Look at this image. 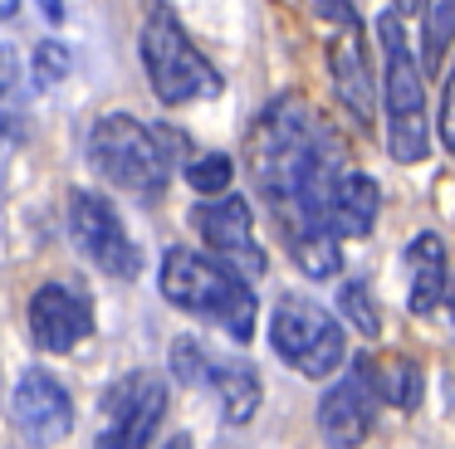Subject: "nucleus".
Listing matches in <instances>:
<instances>
[{
  "mask_svg": "<svg viewBox=\"0 0 455 449\" xmlns=\"http://www.w3.org/2000/svg\"><path fill=\"white\" fill-rule=\"evenodd\" d=\"M347 152L343 137L304 103V98H275L250 127L245 171L259 201L279 215V230H318L328 224V195L343 176Z\"/></svg>",
  "mask_w": 455,
  "mask_h": 449,
  "instance_id": "f257e3e1",
  "label": "nucleus"
},
{
  "mask_svg": "<svg viewBox=\"0 0 455 449\" xmlns=\"http://www.w3.org/2000/svg\"><path fill=\"white\" fill-rule=\"evenodd\" d=\"M162 298L172 308L191 312L201 322H216L226 337L250 342L259 322V298L250 293V279L235 273L226 259L216 254H196V249H167L162 259Z\"/></svg>",
  "mask_w": 455,
  "mask_h": 449,
  "instance_id": "f03ea898",
  "label": "nucleus"
},
{
  "mask_svg": "<svg viewBox=\"0 0 455 449\" xmlns=\"http://www.w3.org/2000/svg\"><path fill=\"white\" fill-rule=\"evenodd\" d=\"M181 156H187V142H181L177 127H142L128 113H108L89 127L93 171L118 191L138 195V201L162 195V185H167L172 166Z\"/></svg>",
  "mask_w": 455,
  "mask_h": 449,
  "instance_id": "7ed1b4c3",
  "label": "nucleus"
},
{
  "mask_svg": "<svg viewBox=\"0 0 455 449\" xmlns=\"http://www.w3.org/2000/svg\"><path fill=\"white\" fill-rule=\"evenodd\" d=\"M377 44H382V113H387V156L402 166L426 161L431 127H426V74L416 64L402 29V10L377 15Z\"/></svg>",
  "mask_w": 455,
  "mask_h": 449,
  "instance_id": "20e7f679",
  "label": "nucleus"
},
{
  "mask_svg": "<svg viewBox=\"0 0 455 449\" xmlns=\"http://www.w3.org/2000/svg\"><path fill=\"white\" fill-rule=\"evenodd\" d=\"M142 68H148L152 93L167 107L206 103V98L220 93V74L187 39L181 20L172 15V5H152L148 20H142Z\"/></svg>",
  "mask_w": 455,
  "mask_h": 449,
  "instance_id": "39448f33",
  "label": "nucleus"
},
{
  "mask_svg": "<svg viewBox=\"0 0 455 449\" xmlns=\"http://www.w3.org/2000/svg\"><path fill=\"white\" fill-rule=\"evenodd\" d=\"M269 347L289 371L308 381H328L347 357V332L323 303L304 293H284L269 312Z\"/></svg>",
  "mask_w": 455,
  "mask_h": 449,
  "instance_id": "423d86ee",
  "label": "nucleus"
},
{
  "mask_svg": "<svg viewBox=\"0 0 455 449\" xmlns=\"http://www.w3.org/2000/svg\"><path fill=\"white\" fill-rule=\"evenodd\" d=\"M69 234L79 244V254L108 279H138L142 254L132 244L128 224H123L118 205L99 191H74L69 195Z\"/></svg>",
  "mask_w": 455,
  "mask_h": 449,
  "instance_id": "0eeeda50",
  "label": "nucleus"
},
{
  "mask_svg": "<svg viewBox=\"0 0 455 449\" xmlns=\"http://www.w3.org/2000/svg\"><path fill=\"white\" fill-rule=\"evenodd\" d=\"M191 224H196L201 244H206L216 259H226L235 273L245 279H259L269 269L265 249L255 240V215H250V201L235 191L206 195V205H191Z\"/></svg>",
  "mask_w": 455,
  "mask_h": 449,
  "instance_id": "6e6552de",
  "label": "nucleus"
},
{
  "mask_svg": "<svg viewBox=\"0 0 455 449\" xmlns=\"http://www.w3.org/2000/svg\"><path fill=\"white\" fill-rule=\"evenodd\" d=\"M162 415H167V381L157 371H128L123 381H113L103 390V420H108V429L99 435V445L103 449L148 445L157 435Z\"/></svg>",
  "mask_w": 455,
  "mask_h": 449,
  "instance_id": "1a4fd4ad",
  "label": "nucleus"
},
{
  "mask_svg": "<svg viewBox=\"0 0 455 449\" xmlns=\"http://www.w3.org/2000/svg\"><path fill=\"white\" fill-rule=\"evenodd\" d=\"M30 337L50 357H69L93 337V298L74 283H40L30 293Z\"/></svg>",
  "mask_w": 455,
  "mask_h": 449,
  "instance_id": "9d476101",
  "label": "nucleus"
},
{
  "mask_svg": "<svg viewBox=\"0 0 455 449\" xmlns=\"http://www.w3.org/2000/svg\"><path fill=\"white\" fill-rule=\"evenodd\" d=\"M11 425L25 445H60L74 429V400L50 371H25L11 396Z\"/></svg>",
  "mask_w": 455,
  "mask_h": 449,
  "instance_id": "9b49d317",
  "label": "nucleus"
},
{
  "mask_svg": "<svg viewBox=\"0 0 455 449\" xmlns=\"http://www.w3.org/2000/svg\"><path fill=\"white\" fill-rule=\"evenodd\" d=\"M343 371V366H338ZM377 390H372V371H367V357H353V366L323 390L318 400V429H323L328 445L347 449L372 429V415H377Z\"/></svg>",
  "mask_w": 455,
  "mask_h": 449,
  "instance_id": "f8f14e48",
  "label": "nucleus"
},
{
  "mask_svg": "<svg viewBox=\"0 0 455 449\" xmlns=\"http://www.w3.org/2000/svg\"><path fill=\"white\" fill-rule=\"evenodd\" d=\"M328 74H333V93L338 103H343V113L353 117V127H372V68H367V44H363V29L353 25H338L333 44H328Z\"/></svg>",
  "mask_w": 455,
  "mask_h": 449,
  "instance_id": "ddd939ff",
  "label": "nucleus"
},
{
  "mask_svg": "<svg viewBox=\"0 0 455 449\" xmlns=\"http://www.w3.org/2000/svg\"><path fill=\"white\" fill-rule=\"evenodd\" d=\"M402 264H406V293H411L406 308H411V318H431L445 303V288H451V279H445V240L421 230L406 244Z\"/></svg>",
  "mask_w": 455,
  "mask_h": 449,
  "instance_id": "4468645a",
  "label": "nucleus"
},
{
  "mask_svg": "<svg viewBox=\"0 0 455 449\" xmlns=\"http://www.w3.org/2000/svg\"><path fill=\"white\" fill-rule=\"evenodd\" d=\"M377 210H382L377 181L367 171L343 166V176L333 181V195H328V230H333L338 240H363V234H372Z\"/></svg>",
  "mask_w": 455,
  "mask_h": 449,
  "instance_id": "2eb2a0df",
  "label": "nucleus"
},
{
  "mask_svg": "<svg viewBox=\"0 0 455 449\" xmlns=\"http://www.w3.org/2000/svg\"><path fill=\"white\" fill-rule=\"evenodd\" d=\"M206 386L216 390L220 420H226V425H250L255 410H259V396H265V390H259V371L250 366V361H216Z\"/></svg>",
  "mask_w": 455,
  "mask_h": 449,
  "instance_id": "dca6fc26",
  "label": "nucleus"
},
{
  "mask_svg": "<svg viewBox=\"0 0 455 449\" xmlns=\"http://www.w3.org/2000/svg\"><path fill=\"white\" fill-rule=\"evenodd\" d=\"M367 371H372V390L382 406L392 410H416L421 406L426 376L411 357H367Z\"/></svg>",
  "mask_w": 455,
  "mask_h": 449,
  "instance_id": "f3484780",
  "label": "nucleus"
},
{
  "mask_svg": "<svg viewBox=\"0 0 455 449\" xmlns=\"http://www.w3.org/2000/svg\"><path fill=\"white\" fill-rule=\"evenodd\" d=\"M421 5V74H441L455 44V0H416Z\"/></svg>",
  "mask_w": 455,
  "mask_h": 449,
  "instance_id": "a211bd4d",
  "label": "nucleus"
},
{
  "mask_svg": "<svg viewBox=\"0 0 455 449\" xmlns=\"http://www.w3.org/2000/svg\"><path fill=\"white\" fill-rule=\"evenodd\" d=\"M284 244H289V254H294L299 273H308L314 283L333 279V273L343 269V259H338V234L328 230V224H318V230H294V234H284Z\"/></svg>",
  "mask_w": 455,
  "mask_h": 449,
  "instance_id": "6ab92c4d",
  "label": "nucleus"
},
{
  "mask_svg": "<svg viewBox=\"0 0 455 449\" xmlns=\"http://www.w3.org/2000/svg\"><path fill=\"white\" fill-rule=\"evenodd\" d=\"M338 318L347 322V327L357 332V337H382V318H377V303L372 293H367V283H343V293H338Z\"/></svg>",
  "mask_w": 455,
  "mask_h": 449,
  "instance_id": "aec40b11",
  "label": "nucleus"
},
{
  "mask_svg": "<svg viewBox=\"0 0 455 449\" xmlns=\"http://www.w3.org/2000/svg\"><path fill=\"white\" fill-rule=\"evenodd\" d=\"M230 181H235V161L226 152H206L187 161V185L196 195H220V191H230Z\"/></svg>",
  "mask_w": 455,
  "mask_h": 449,
  "instance_id": "412c9836",
  "label": "nucleus"
},
{
  "mask_svg": "<svg viewBox=\"0 0 455 449\" xmlns=\"http://www.w3.org/2000/svg\"><path fill=\"white\" fill-rule=\"evenodd\" d=\"M211 366H216V357L206 351V342H196V337L172 342V376H177L181 386H206Z\"/></svg>",
  "mask_w": 455,
  "mask_h": 449,
  "instance_id": "4be33fe9",
  "label": "nucleus"
},
{
  "mask_svg": "<svg viewBox=\"0 0 455 449\" xmlns=\"http://www.w3.org/2000/svg\"><path fill=\"white\" fill-rule=\"evenodd\" d=\"M69 68H74L69 44H60V39H44V44L35 49V83H54V78H64Z\"/></svg>",
  "mask_w": 455,
  "mask_h": 449,
  "instance_id": "5701e85b",
  "label": "nucleus"
},
{
  "mask_svg": "<svg viewBox=\"0 0 455 449\" xmlns=\"http://www.w3.org/2000/svg\"><path fill=\"white\" fill-rule=\"evenodd\" d=\"M435 137H441V146L455 156V68H451V78H445V98H441V122H435Z\"/></svg>",
  "mask_w": 455,
  "mask_h": 449,
  "instance_id": "b1692460",
  "label": "nucleus"
},
{
  "mask_svg": "<svg viewBox=\"0 0 455 449\" xmlns=\"http://www.w3.org/2000/svg\"><path fill=\"white\" fill-rule=\"evenodd\" d=\"M15 127H20V107H15L11 88L0 83V142H5V137H15Z\"/></svg>",
  "mask_w": 455,
  "mask_h": 449,
  "instance_id": "393cba45",
  "label": "nucleus"
},
{
  "mask_svg": "<svg viewBox=\"0 0 455 449\" xmlns=\"http://www.w3.org/2000/svg\"><path fill=\"white\" fill-rule=\"evenodd\" d=\"M318 15H323V20H333V25H353V20H357V10L347 5V0H318Z\"/></svg>",
  "mask_w": 455,
  "mask_h": 449,
  "instance_id": "a878e982",
  "label": "nucleus"
},
{
  "mask_svg": "<svg viewBox=\"0 0 455 449\" xmlns=\"http://www.w3.org/2000/svg\"><path fill=\"white\" fill-rule=\"evenodd\" d=\"M15 10H20V0H0V20H11Z\"/></svg>",
  "mask_w": 455,
  "mask_h": 449,
  "instance_id": "bb28decb",
  "label": "nucleus"
},
{
  "mask_svg": "<svg viewBox=\"0 0 455 449\" xmlns=\"http://www.w3.org/2000/svg\"><path fill=\"white\" fill-rule=\"evenodd\" d=\"M392 10H402V15H406V10H416V0H392Z\"/></svg>",
  "mask_w": 455,
  "mask_h": 449,
  "instance_id": "cd10ccee",
  "label": "nucleus"
},
{
  "mask_svg": "<svg viewBox=\"0 0 455 449\" xmlns=\"http://www.w3.org/2000/svg\"><path fill=\"white\" fill-rule=\"evenodd\" d=\"M445 298H451V308H455V283H451V288H445Z\"/></svg>",
  "mask_w": 455,
  "mask_h": 449,
  "instance_id": "c85d7f7f",
  "label": "nucleus"
}]
</instances>
